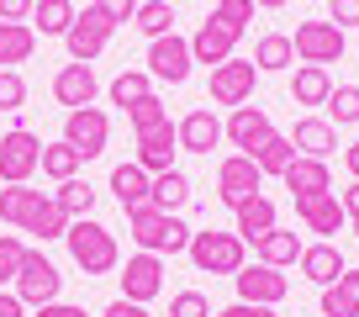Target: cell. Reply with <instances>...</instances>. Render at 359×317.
I'll list each match as a JSON object with an SVG mask.
<instances>
[{
  "label": "cell",
  "instance_id": "6da1fadb",
  "mask_svg": "<svg viewBox=\"0 0 359 317\" xmlns=\"http://www.w3.org/2000/svg\"><path fill=\"white\" fill-rule=\"evenodd\" d=\"M127 233H133V243L143 254H185L191 249V227L180 222V212H158L154 201L137 206V212H127Z\"/></svg>",
  "mask_w": 359,
  "mask_h": 317
},
{
  "label": "cell",
  "instance_id": "7a4b0ae2",
  "mask_svg": "<svg viewBox=\"0 0 359 317\" xmlns=\"http://www.w3.org/2000/svg\"><path fill=\"white\" fill-rule=\"evenodd\" d=\"M64 243H69V259H74L85 275H111L116 264H122L116 233H111V227H101L95 217H74L69 233H64Z\"/></svg>",
  "mask_w": 359,
  "mask_h": 317
},
{
  "label": "cell",
  "instance_id": "3957f363",
  "mask_svg": "<svg viewBox=\"0 0 359 317\" xmlns=\"http://www.w3.org/2000/svg\"><path fill=\"white\" fill-rule=\"evenodd\" d=\"M243 249L248 243L238 233H217L212 227V233H191V249L185 254H191V264L201 275H238L243 270Z\"/></svg>",
  "mask_w": 359,
  "mask_h": 317
},
{
  "label": "cell",
  "instance_id": "277c9868",
  "mask_svg": "<svg viewBox=\"0 0 359 317\" xmlns=\"http://www.w3.org/2000/svg\"><path fill=\"white\" fill-rule=\"evenodd\" d=\"M58 291H64V275H58V264L48 259L43 249H27L22 254V270H16V296H22V306H48L58 302Z\"/></svg>",
  "mask_w": 359,
  "mask_h": 317
},
{
  "label": "cell",
  "instance_id": "5b68a950",
  "mask_svg": "<svg viewBox=\"0 0 359 317\" xmlns=\"http://www.w3.org/2000/svg\"><path fill=\"white\" fill-rule=\"evenodd\" d=\"M37 170H43V137L27 133V127L16 122L11 133L0 137V180L6 185H27Z\"/></svg>",
  "mask_w": 359,
  "mask_h": 317
},
{
  "label": "cell",
  "instance_id": "8992f818",
  "mask_svg": "<svg viewBox=\"0 0 359 317\" xmlns=\"http://www.w3.org/2000/svg\"><path fill=\"white\" fill-rule=\"evenodd\" d=\"M64 143L74 148L79 158H101L106 143H111V116L101 106H79V112H64Z\"/></svg>",
  "mask_w": 359,
  "mask_h": 317
},
{
  "label": "cell",
  "instance_id": "52a82bcc",
  "mask_svg": "<svg viewBox=\"0 0 359 317\" xmlns=\"http://www.w3.org/2000/svg\"><path fill=\"white\" fill-rule=\"evenodd\" d=\"M111 32H116V27L106 22V16L95 11V0H90L85 11L74 16V27L64 32V48H69V58H74V64H95V58L106 53V43H111Z\"/></svg>",
  "mask_w": 359,
  "mask_h": 317
},
{
  "label": "cell",
  "instance_id": "ba28073f",
  "mask_svg": "<svg viewBox=\"0 0 359 317\" xmlns=\"http://www.w3.org/2000/svg\"><path fill=\"white\" fill-rule=\"evenodd\" d=\"M291 48H296L302 64L327 69V64L344 58V27H333V22H302V27H296V37H291Z\"/></svg>",
  "mask_w": 359,
  "mask_h": 317
},
{
  "label": "cell",
  "instance_id": "9c48e42d",
  "mask_svg": "<svg viewBox=\"0 0 359 317\" xmlns=\"http://www.w3.org/2000/svg\"><path fill=\"white\" fill-rule=\"evenodd\" d=\"M259 185H264V175H259V164L248 154H233V158L217 164V201L233 206V212L248 201V196H259Z\"/></svg>",
  "mask_w": 359,
  "mask_h": 317
},
{
  "label": "cell",
  "instance_id": "30bf717a",
  "mask_svg": "<svg viewBox=\"0 0 359 317\" xmlns=\"http://www.w3.org/2000/svg\"><path fill=\"white\" fill-rule=\"evenodd\" d=\"M254 79H259V69H254V58H227V64H217L212 69V101L217 106H248L254 101Z\"/></svg>",
  "mask_w": 359,
  "mask_h": 317
},
{
  "label": "cell",
  "instance_id": "8fae6325",
  "mask_svg": "<svg viewBox=\"0 0 359 317\" xmlns=\"http://www.w3.org/2000/svg\"><path fill=\"white\" fill-rule=\"evenodd\" d=\"M191 37H154V43H148V74L154 79H164V85H185V79H191Z\"/></svg>",
  "mask_w": 359,
  "mask_h": 317
},
{
  "label": "cell",
  "instance_id": "7c38bea8",
  "mask_svg": "<svg viewBox=\"0 0 359 317\" xmlns=\"http://www.w3.org/2000/svg\"><path fill=\"white\" fill-rule=\"evenodd\" d=\"M233 285H238V302H254V306H280L291 296V281L269 264H243L233 275Z\"/></svg>",
  "mask_w": 359,
  "mask_h": 317
},
{
  "label": "cell",
  "instance_id": "4fadbf2b",
  "mask_svg": "<svg viewBox=\"0 0 359 317\" xmlns=\"http://www.w3.org/2000/svg\"><path fill=\"white\" fill-rule=\"evenodd\" d=\"M116 281H122V296H127V302L148 306L158 291H164V259H158V254H143V249H137L133 259L122 264V275H116Z\"/></svg>",
  "mask_w": 359,
  "mask_h": 317
},
{
  "label": "cell",
  "instance_id": "5bb4252c",
  "mask_svg": "<svg viewBox=\"0 0 359 317\" xmlns=\"http://www.w3.org/2000/svg\"><path fill=\"white\" fill-rule=\"evenodd\" d=\"M296 201V217L306 222V233H344V222H348V212H344V201H338V191H317V196H291Z\"/></svg>",
  "mask_w": 359,
  "mask_h": 317
},
{
  "label": "cell",
  "instance_id": "9a60e30c",
  "mask_svg": "<svg viewBox=\"0 0 359 317\" xmlns=\"http://www.w3.org/2000/svg\"><path fill=\"white\" fill-rule=\"evenodd\" d=\"M95 90H101V85H95V69H90V64H74V58H69V64L53 74V101L64 106V112L95 106Z\"/></svg>",
  "mask_w": 359,
  "mask_h": 317
},
{
  "label": "cell",
  "instance_id": "2e32d148",
  "mask_svg": "<svg viewBox=\"0 0 359 317\" xmlns=\"http://www.w3.org/2000/svg\"><path fill=\"white\" fill-rule=\"evenodd\" d=\"M222 137H227L233 148H243V154H254L264 137H275V122H269L264 106H233V116H227Z\"/></svg>",
  "mask_w": 359,
  "mask_h": 317
},
{
  "label": "cell",
  "instance_id": "e0dca14e",
  "mask_svg": "<svg viewBox=\"0 0 359 317\" xmlns=\"http://www.w3.org/2000/svg\"><path fill=\"white\" fill-rule=\"evenodd\" d=\"M175 154H180V133H175V122H158V127H148V133H137V164H143L148 175L175 170Z\"/></svg>",
  "mask_w": 359,
  "mask_h": 317
},
{
  "label": "cell",
  "instance_id": "ac0fdd59",
  "mask_svg": "<svg viewBox=\"0 0 359 317\" xmlns=\"http://www.w3.org/2000/svg\"><path fill=\"white\" fill-rule=\"evenodd\" d=\"M233 48H238V32H227L217 16H206V22L196 27V37H191V58H196V64H212V69L227 64Z\"/></svg>",
  "mask_w": 359,
  "mask_h": 317
},
{
  "label": "cell",
  "instance_id": "d6986e66",
  "mask_svg": "<svg viewBox=\"0 0 359 317\" xmlns=\"http://www.w3.org/2000/svg\"><path fill=\"white\" fill-rule=\"evenodd\" d=\"M175 133H180V154H212V148L222 143V122H217L206 106H196Z\"/></svg>",
  "mask_w": 359,
  "mask_h": 317
},
{
  "label": "cell",
  "instance_id": "ffe728a7",
  "mask_svg": "<svg viewBox=\"0 0 359 317\" xmlns=\"http://www.w3.org/2000/svg\"><path fill=\"white\" fill-rule=\"evenodd\" d=\"M285 191L291 196H317V191H333V175H327V158H306L296 154L291 164H285Z\"/></svg>",
  "mask_w": 359,
  "mask_h": 317
},
{
  "label": "cell",
  "instance_id": "44dd1931",
  "mask_svg": "<svg viewBox=\"0 0 359 317\" xmlns=\"http://www.w3.org/2000/svg\"><path fill=\"white\" fill-rule=\"evenodd\" d=\"M148 191H154V175H148L137 158L111 170V196L122 201V212H137V206H148Z\"/></svg>",
  "mask_w": 359,
  "mask_h": 317
},
{
  "label": "cell",
  "instance_id": "7402d4cb",
  "mask_svg": "<svg viewBox=\"0 0 359 317\" xmlns=\"http://www.w3.org/2000/svg\"><path fill=\"white\" fill-rule=\"evenodd\" d=\"M296 264H302V275H306L312 285H333L338 275L348 270V264H344V254H338L333 243H327V238H323V243H306V249H302V259H296Z\"/></svg>",
  "mask_w": 359,
  "mask_h": 317
},
{
  "label": "cell",
  "instance_id": "603a6c76",
  "mask_svg": "<svg viewBox=\"0 0 359 317\" xmlns=\"http://www.w3.org/2000/svg\"><path fill=\"white\" fill-rule=\"evenodd\" d=\"M233 217H238V222H233V233L243 238V243H259V238H264L269 227H280V222H275V201H269V196H248V201L238 206Z\"/></svg>",
  "mask_w": 359,
  "mask_h": 317
},
{
  "label": "cell",
  "instance_id": "cb8c5ba5",
  "mask_svg": "<svg viewBox=\"0 0 359 317\" xmlns=\"http://www.w3.org/2000/svg\"><path fill=\"white\" fill-rule=\"evenodd\" d=\"M302 249H306V243H302L296 233H285V227H269V233L254 243L259 264H269V270H285V264H296V259H302Z\"/></svg>",
  "mask_w": 359,
  "mask_h": 317
},
{
  "label": "cell",
  "instance_id": "d4e9b609",
  "mask_svg": "<svg viewBox=\"0 0 359 317\" xmlns=\"http://www.w3.org/2000/svg\"><path fill=\"white\" fill-rule=\"evenodd\" d=\"M291 143H296V154H306V158H327L338 148V133H333V122H323V116H302L296 133H291Z\"/></svg>",
  "mask_w": 359,
  "mask_h": 317
},
{
  "label": "cell",
  "instance_id": "484cf974",
  "mask_svg": "<svg viewBox=\"0 0 359 317\" xmlns=\"http://www.w3.org/2000/svg\"><path fill=\"white\" fill-rule=\"evenodd\" d=\"M37 53V32L32 22H0V69H16Z\"/></svg>",
  "mask_w": 359,
  "mask_h": 317
},
{
  "label": "cell",
  "instance_id": "4316f807",
  "mask_svg": "<svg viewBox=\"0 0 359 317\" xmlns=\"http://www.w3.org/2000/svg\"><path fill=\"white\" fill-rule=\"evenodd\" d=\"M327 95H333V74L317 64H302L291 74V101L296 106H327Z\"/></svg>",
  "mask_w": 359,
  "mask_h": 317
},
{
  "label": "cell",
  "instance_id": "83f0119b",
  "mask_svg": "<svg viewBox=\"0 0 359 317\" xmlns=\"http://www.w3.org/2000/svg\"><path fill=\"white\" fill-rule=\"evenodd\" d=\"M74 0H37L32 6V32L37 37H64L69 27H74Z\"/></svg>",
  "mask_w": 359,
  "mask_h": 317
},
{
  "label": "cell",
  "instance_id": "f1b7e54d",
  "mask_svg": "<svg viewBox=\"0 0 359 317\" xmlns=\"http://www.w3.org/2000/svg\"><path fill=\"white\" fill-rule=\"evenodd\" d=\"M291 64H296V48H291L285 32H264L254 43V69L259 74H280V69H291Z\"/></svg>",
  "mask_w": 359,
  "mask_h": 317
},
{
  "label": "cell",
  "instance_id": "f546056e",
  "mask_svg": "<svg viewBox=\"0 0 359 317\" xmlns=\"http://www.w3.org/2000/svg\"><path fill=\"white\" fill-rule=\"evenodd\" d=\"M22 233L43 238V243H48V238H64V233H69V212L53 201V196H43V201H37V212L27 217V227H22Z\"/></svg>",
  "mask_w": 359,
  "mask_h": 317
},
{
  "label": "cell",
  "instance_id": "4dcf8cb0",
  "mask_svg": "<svg viewBox=\"0 0 359 317\" xmlns=\"http://www.w3.org/2000/svg\"><path fill=\"white\" fill-rule=\"evenodd\" d=\"M175 6H169V0H143V6H137V16H133V27L137 32L148 37V43H154V37H169L175 32Z\"/></svg>",
  "mask_w": 359,
  "mask_h": 317
},
{
  "label": "cell",
  "instance_id": "1f68e13d",
  "mask_svg": "<svg viewBox=\"0 0 359 317\" xmlns=\"http://www.w3.org/2000/svg\"><path fill=\"white\" fill-rule=\"evenodd\" d=\"M37 201H43V191H32V185H6V191H0V222L27 227V217L37 212Z\"/></svg>",
  "mask_w": 359,
  "mask_h": 317
},
{
  "label": "cell",
  "instance_id": "d6a6232c",
  "mask_svg": "<svg viewBox=\"0 0 359 317\" xmlns=\"http://www.w3.org/2000/svg\"><path fill=\"white\" fill-rule=\"evenodd\" d=\"M323 317H359V285L348 270L333 285H323Z\"/></svg>",
  "mask_w": 359,
  "mask_h": 317
},
{
  "label": "cell",
  "instance_id": "836d02e7",
  "mask_svg": "<svg viewBox=\"0 0 359 317\" xmlns=\"http://www.w3.org/2000/svg\"><path fill=\"white\" fill-rule=\"evenodd\" d=\"M148 201L158 206V212H180V206L191 201V180L180 170H164V175H154V191H148Z\"/></svg>",
  "mask_w": 359,
  "mask_h": 317
},
{
  "label": "cell",
  "instance_id": "e575fe53",
  "mask_svg": "<svg viewBox=\"0 0 359 317\" xmlns=\"http://www.w3.org/2000/svg\"><path fill=\"white\" fill-rule=\"evenodd\" d=\"M143 95H154V74H148V69H122V74L111 79V106H137L143 101Z\"/></svg>",
  "mask_w": 359,
  "mask_h": 317
},
{
  "label": "cell",
  "instance_id": "d590c367",
  "mask_svg": "<svg viewBox=\"0 0 359 317\" xmlns=\"http://www.w3.org/2000/svg\"><path fill=\"white\" fill-rule=\"evenodd\" d=\"M248 158L259 164V175H285V164L296 158V143H291V137H280V133H275V137H264V143H259Z\"/></svg>",
  "mask_w": 359,
  "mask_h": 317
},
{
  "label": "cell",
  "instance_id": "8d00e7d4",
  "mask_svg": "<svg viewBox=\"0 0 359 317\" xmlns=\"http://www.w3.org/2000/svg\"><path fill=\"white\" fill-rule=\"evenodd\" d=\"M79 164H85V158H79L74 148L64 143V137H58V143H43V175H48V180H58V185H64V180H74V175H79Z\"/></svg>",
  "mask_w": 359,
  "mask_h": 317
},
{
  "label": "cell",
  "instance_id": "74e56055",
  "mask_svg": "<svg viewBox=\"0 0 359 317\" xmlns=\"http://www.w3.org/2000/svg\"><path fill=\"white\" fill-rule=\"evenodd\" d=\"M53 201L69 212V222H74V217H90V212H95V191H90V180H79V175L58 185V196H53Z\"/></svg>",
  "mask_w": 359,
  "mask_h": 317
},
{
  "label": "cell",
  "instance_id": "f35d334b",
  "mask_svg": "<svg viewBox=\"0 0 359 317\" xmlns=\"http://www.w3.org/2000/svg\"><path fill=\"white\" fill-rule=\"evenodd\" d=\"M327 116H333L338 127L359 122V85H333V95H327Z\"/></svg>",
  "mask_w": 359,
  "mask_h": 317
},
{
  "label": "cell",
  "instance_id": "ab89813d",
  "mask_svg": "<svg viewBox=\"0 0 359 317\" xmlns=\"http://www.w3.org/2000/svg\"><path fill=\"white\" fill-rule=\"evenodd\" d=\"M212 16L227 27V32L243 37V32H248V22H254V0H217V11H212Z\"/></svg>",
  "mask_w": 359,
  "mask_h": 317
},
{
  "label": "cell",
  "instance_id": "60d3db41",
  "mask_svg": "<svg viewBox=\"0 0 359 317\" xmlns=\"http://www.w3.org/2000/svg\"><path fill=\"white\" fill-rule=\"evenodd\" d=\"M127 122H133V133H148V127L169 122V112H164V101H158V95H143L137 106H127Z\"/></svg>",
  "mask_w": 359,
  "mask_h": 317
},
{
  "label": "cell",
  "instance_id": "b9f144b4",
  "mask_svg": "<svg viewBox=\"0 0 359 317\" xmlns=\"http://www.w3.org/2000/svg\"><path fill=\"white\" fill-rule=\"evenodd\" d=\"M27 106V79L16 74V69H0V112H22Z\"/></svg>",
  "mask_w": 359,
  "mask_h": 317
},
{
  "label": "cell",
  "instance_id": "7bdbcfd3",
  "mask_svg": "<svg viewBox=\"0 0 359 317\" xmlns=\"http://www.w3.org/2000/svg\"><path fill=\"white\" fill-rule=\"evenodd\" d=\"M22 254H27V243L16 233H0V285L11 281L16 285V270H22Z\"/></svg>",
  "mask_w": 359,
  "mask_h": 317
},
{
  "label": "cell",
  "instance_id": "ee69618b",
  "mask_svg": "<svg viewBox=\"0 0 359 317\" xmlns=\"http://www.w3.org/2000/svg\"><path fill=\"white\" fill-rule=\"evenodd\" d=\"M169 317H212V302H206L201 291H180L175 302H169Z\"/></svg>",
  "mask_w": 359,
  "mask_h": 317
},
{
  "label": "cell",
  "instance_id": "f6af8a7d",
  "mask_svg": "<svg viewBox=\"0 0 359 317\" xmlns=\"http://www.w3.org/2000/svg\"><path fill=\"white\" fill-rule=\"evenodd\" d=\"M137 6H143V0H95V11H101L106 22H111V27L133 22V16H137Z\"/></svg>",
  "mask_w": 359,
  "mask_h": 317
},
{
  "label": "cell",
  "instance_id": "bcb514c9",
  "mask_svg": "<svg viewBox=\"0 0 359 317\" xmlns=\"http://www.w3.org/2000/svg\"><path fill=\"white\" fill-rule=\"evenodd\" d=\"M327 22L344 27V32H348V27H359V0H333V6H327Z\"/></svg>",
  "mask_w": 359,
  "mask_h": 317
},
{
  "label": "cell",
  "instance_id": "7dc6e473",
  "mask_svg": "<svg viewBox=\"0 0 359 317\" xmlns=\"http://www.w3.org/2000/svg\"><path fill=\"white\" fill-rule=\"evenodd\" d=\"M37 0H0V22H32Z\"/></svg>",
  "mask_w": 359,
  "mask_h": 317
},
{
  "label": "cell",
  "instance_id": "c3c4849f",
  "mask_svg": "<svg viewBox=\"0 0 359 317\" xmlns=\"http://www.w3.org/2000/svg\"><path fill=\"white\" fill-rule=\"evenodd\" d=\"M101 317H154V312H148V306H137V302H127V296H116Z\"/></svg>",
  "mask_w": 359,
  "mask_h": 317
},
{
  "label": "cell",
  "instance_id": "681fc988",
  "mask_svg": "<svg viewBox=\"0 0 359 317\" xmlns=\"http://www.w3.org/2000/svg\"><path fill=\"white\" fill-rule=\"evenodd\" d=\"M222 317H275V306H254V302H233V306H222Z\"/></svg>",
  "mask_w": 359,
  "mask_h": 317
},
{
  "label": "cell",
  "instance_id": "f907efd6",
  "mask_svg": "<svg viewBox=\"0 0 359 317\" xmlns=\"http://www.w3.org/2000/svg\"><path fill=\"white\" fill-rule=\"evenodd\" d=\"M37 317H85V306H74V302H48V306H37Z\"/></svg>",
  "mask_w": 359,
  "mask_h": 317
},
{
  "label": "cell",
  "instance_id": "816d5d0a",
  "mask_svg": "<svg viewBox=\"0 0 359 317\" xmlns=\"http://www.w3.org/2000/svg\"><path fill=\"white\" fill-rule=\"evenodd\" d=\"M0 317H27V306H22L16 291H0Z\"/></svg>",
  "mask_w": 359,
  "mask_h": 317
},
{
  "label": "cell",
  "instance_id": "f5cc1de1",
  "mask_svg": "<svg viewBox=\"0 0 359 317\" xmlns=\"http://www.w3.org/2000/svg\"><path fill=\"white\" fill-rule=\"evenodd\" d=\"M338 201H344V212H348V222H359V180L348 185L344 196H338Z\"/></svg>",
  "mask_w": 359,
  "mask_h": 317
},
{
  "label": "cell",
  "instance_id": "db71d44e",
  "mask_svg": "<svg viewBox=\"0 0 359 317\" xmlns=\"http://www.w3.org/2000/svg\"><path fill=\"white\" fill-rule=\"evenodd\" d=\"M344 170L359 180V143H348V148H344Z\"/></svg>",
  "mask_w": 359,
  "mask_h": 317
},
{
  "label": "cell",
  "instance_id": "11a10c76",
  "mask_svg": "<svg viewBox=\"0 0 359 317\" xmlns=\"http://www.w3.org/2000/svg\"><path fill=\"white\" fill-rule=\"evenodd\" d=\"M254 6H259V11H280L285 0H254Z\"/></svg>",
  "mask_w": 359,
  "mask_h": 317
},
{
  "label": "cell",
  "instance_id": "9f6ffc18",
  "mask_svg": "<svg viewBox=\"0 0 359 317\" xmlns=\"http://www.w3.org/2000/svg\"><path fill=\"white\" fill-rule=\"evenodd\" d=\"M348 275H354V285H359V270H348Z\"/></svg>",
  "mask_w": 359,
  "mask_h": 317
},
{
  "label": "cell",
  "instance_id": "6f0895ef",
  "mask_svg": "<svg viewBox=\"0 0 359 317\" xmlns=\"http://www.w3.org/2000/svg\"><path fill=\"white\" fill-rule=\"evenodd\" d=\"M354 238H359V222H354Z\"/></svg>",
  "mask_w": 359,
  "mask_h": 317
},
{
  "label": "cell",
  "instance_id": "680465c9",
  "mask_svg": "<svg viewBox=\"0 0 359 317\" xmlns=\"http://www.w3.org/2000/svg\"><path fill=\"white\" fill-rule=\"evenodd\" d=\"M212 317H222V312H212Z\"/></svg>",
  "mask_w": 359,
  "mask_h": 317
}]
</instances>
